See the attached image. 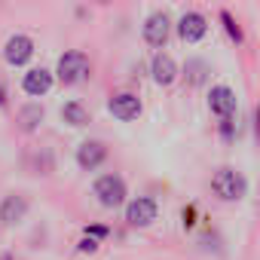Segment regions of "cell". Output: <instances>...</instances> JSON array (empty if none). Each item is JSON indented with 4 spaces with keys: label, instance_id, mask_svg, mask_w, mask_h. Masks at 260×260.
<instances>
[{
    "label": "cell",
    "instance_id": "1",
    "mask_svg": "<svg viewBox=\"0 0 260 260\" xmlns=\"http://www.w3.org/2000/svg\"><path fill=\"white\" fill-rule=\"evenodd\" d=\"M211 190L223 199V202H239L248 193V181L242 172L236 169H217V175L211 178Z\"/></svg>",
    "mask_w": 260,
    "mask_h": 260
},
{
    "label": "cell",
    "instance_id": "2",
    "mask_svg": "<svg viewBox=\"0 0 260 260\" xmlns=\"http://www.w3.org/2000/svg\"><path fill=\"white\" fill-rule=\"evenodd\" d=\"M55 74H58V80H61L64 86L83 83V80L89 77V58H86L83 52L71 49V52H64V55L58 58V68H55Z\"/></svg>",
    "mask_w": 260,
    "mask_h": 260
},
{
    "label": "cell",
    "instance_id": "3",
    "mask_svg": "<svg viewBox=\"0 0 260 260\" xmlns=\"http://www.w3.org/2000/svg\"><path fill=\"white\" fill-rule=\"evenodd\" d=\"M92 190H95V196L104 208H116V205L125 202V181L119 175H101Z\"/></svg>",
    "mask_w": 260,
    "mask_h": 260
},
{
    "label": "cell",
    "instance_id": "4",
    "mask_svg": "<svg viewBox=\"0 0 260 260\" xmlns=\"http://www.w3.org/2000/svg\"><path fill=\"white\" fill-rule=\"evenodd\" d=\"M107 107H110V113H113L116 119L128 122V119H138V113H141V98H138L135 92H119V95H113V98L107 101Z\"/></svg>",
    "mask_w": 260,
    "mask_h": 260
},
{
    "label": "cell",
    "instance_id": "5",
    "mask_svg": "<svg viewBox=\"0 0 260 260\" xmlns=\"http://www.w3.org/2000/svg\"><path fill=\"white\" fill-rule=\"evenodd\" d=\"M125 220L132 223V226H150L156 220V202L147 199V196L132 199V202H128V208H125Z\"/></svg>",
    "mask_w": 260,
    "mask_h": 260
},
{
    "label": "cell",
    "instance_id": "6",
    "mask_svg": "<svg viewBox=\"0 0 260 260\" xmlns=\"http://www.w3.org/2000/svg\"><path fill=\"white\" fill-rule=\"evenodd\" d=\"M208 107L211 113H217L220 119H233L236 113V92L230 86H211L208 92Z\"/></svg>",
    "mask_w": 260,
    "mask_h": 260
},
{
    "label": "cell",
    "instance_id": "7",
    "mask_svg": "<svg viewBox=\"0 0 260 260\" xmlns=\"http://www.w3.org/2000/svg\"><path fill=\"white\" fill-rule=\"evenodd\" d=\"M169 31H172V19L166 13H153L144 25V40L153 46V49H162L166 40H169Z\"/></svg>",
    "mask_w": 260,
    "mask_h": 260
},
{
    "label": "cell",
    "instance_id": "8",
    "mask_svg": "<svg viewBox=\"0 0 260 260\" xmlns=\"http://www.w3.org/2000/svg\"><path fill=\"white\" fill-rule=\"evenodd\" d=\"M205 31H208V22H205L202 13H184L181 22H178V34H181L184 43H196V40H202Z\"/></svg>",
    "mask_w": 260,
    "mask_h": 260
},
{
    "label": "cell",
    "instance_id": "9",
    "mask_svg": "<svg viewBox=\"0 0 260 260\" xmlns=\"http://www.w3.org/2000/svg\"><path fill=\"white\" fill-rule=\"evenodd\" d=\"M34 55V40L31 37H25V34H16V37H10L7 40V49H4V58L10 61V64H25L28 58Z\"/></svg>",
    "mask_w": 260,
    "mask_h": 260
},
{
    "label": "cell",
    "instance_id": "10",
    "mask_svg": "<svg viewBox=\"0 0 260 260\" xmlns=\"http://www.w3.org/2000/svg\"><path fill=\"white\" fill-rule=\"evenodd\" d=\"M104 159H107V147H104L101 141H83V144L77 147V166L86 169V172L98 169Z\"/></svg>",
    "mask_w": 260,
    "mask_h": 260
},
{
    "label": "cell",
    "instance_id": "11",
    "mask_svg": "<svg viewBox=\"0 0 260 260\" xmlns=\"http://www.w3.org/2000/svg\"><path fill=\"white\" fill-rule=\"evenodd\" d=\"M150 74H153V80H156L159 86H169V83H175V77H178V64H175L172 55L156 52L153 61H150Z\"/></svg>",
    "mask_w": 260,
    "mask_h": 260
},
{
    "label": "cell",
    "instance_id": "12",
    "mask_svg": "<svg viewBox=\"0 0 260 260\" xmlns=\"http://www.w3.org/2000/svg\"><path fill=\"white\" fill-rule=\"evenodd\" d=\"M25 214H28V199H25V196H16V193H13V196L4 199V205H0V220L10 223V226L22 223Z\"/></svg>",
    "mask_w": 260,
    "mask_h": 260
},
{
    "label": "cell",
    "instance_id": "13",
    "mask_svg": "<svg viewBox=\"0 0 260 260\" xmlns=\"http://www.w3.org/2000/svg\"><path fill=\"white\" fill-rule=\"evenodd\" d=\"M22 86H25V92H28V95L40 98V95H46V92L52 89V74H49L46 68H34V71H28V74H25Z\"/></svg>",
    "mask_w": 260,
    "mask_h": 260
},
{
    "label": "cell",
    "instance_id": "14",
    "mask_svg": "<svg viewBox=\"0 0 260 260\" xmlns=\"http://www.w3.org/2000/svg\"><path fill=\"white\" fill-rule=\"evenodd\" d=\"M61 119L80 128V125H86V122H89L92 116H89V110H86V107H83L80 101H68V104L61 107Z\"/></svg>",
    "mask_w": 260,
    "mask_h": 260
},
{
    "label": "cell",
    "instance_id": "15",
    "mask_svg": "<svg viewBox=\"0 0 260 260\" xmlns=\"http://www.w3.org/2000/svg\"><path fill=\"white\" fill-rule=\"evenodd\" d=\"M40 122H43V107L40 104H25L19 110V125L25 128V132H34Z\"/></svg>",
    "mask_w": 260,
    "mask_h": 260
},
{
    "label": "cell",
    "instance_id": "16",
    "mask_svg": "<svg viewBox=\"0 0 260 260\" xmlns=\"http://www.w3.org/2000/svg\"><path fill=\"white\" fill-rule=\"evenodd\" d=\"M220 22H223V28H226V34H230V37H233L236 43H242V28H239V25L233 22V16H230L226 10L220 13Z\"/></svg>",
    "mask_w": 260,
    "mask_h": 260
},
{
    "label": "cell",
    "instance_id": "17",
    "mask_svg": "<svg viewBox=\"0 0 260 260\" xmlns=\"http://www.w3.org/2000/svg\"><path fill=\"white\" fill-rule=\"evenodd\" d=\"M104 236H107V226H98V223H95V226H86V239H95V242H98V239H104Z\"/></svg>",
    "mask_w": 260,
    "mask_h": 260
},
{
    "label": "cell",
    "instance_id": "18",
    "mask_svg": "<svg viewBox=\"0 0 260 260\" xmlns=\"http://www.w3.org/2000/svg\"><path fill=\"white\" fill-rule=\"evenodd\" d=\"M77 248H80V251H83V254H95V251H98V242H95V239H86V236H83V239H80V245H77Z\"/></svg>",
    "mask_w": 260,
    "mask_h": 260
},
{
    "label": "cell",
    "instance_id": "19",
    "mask_svg": "<svg viewBox=\"0 0 260 260\" xmlns=\"http://www.w3.org/2000/svg\"><path fill=\"white\" fill-rule=\"evenodd\" d=\"M193 214H196V208H193V205L181 211V217H184V226H193Z\"/></svg>",
    "mask_w": 260,
    "mask_h": 260
},
{
    "label": "cell",
    "instance_id": "20",
    "mask_svg": "<svg viewBox=\"0 0 260 260\" xmlns=\"http://www.w3.org/2000/svg\"><path fill=\"white\" fill-rule=\"evenodd\" d=\"M7 104V92H4V86H0V107Z\"/></svg>",
    "mask_w": 260,
    "mask_h": 260
},
{
    "label": "cell",
    "instance_id": "21",
    "mask_svg": "<svg viewBox=\"0 0 260 260\" xmlns=\"http://www.w3.org/2000/svg\"><path fill=\"white\" fill-rule=\"evenodd\" d=\"M0 260H13V254H4V257H0Z\"/></svg>",
    "mask_w": 260,
    "mask_h": 260
}]
</instances>
